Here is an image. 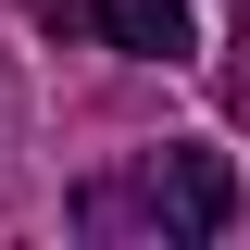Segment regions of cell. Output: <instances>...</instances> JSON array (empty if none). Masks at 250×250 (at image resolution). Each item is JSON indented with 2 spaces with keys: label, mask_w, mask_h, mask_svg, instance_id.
Here are the masks:
<instances>
[{
  "label": "cell",
  "mask_w": 250,
  "mask_h": 250,
  "mask_svg": "<svg viewBox=\"0 0 250 250\" xmlns=\"http://www.w3.org/2000/svg\"><path fill=\"white\" fill-rule=\"evenodd\" d=\"M75 213L88 225H163V238H225V225H238V163L225 150H150L138 163V200H125V188H88V200H75Z\"/></svg>",
  "instance_id": "1"
},
{
  "label": "cell",
  "mask_w": 250,
  "mask_h": 250,
  "mask_svg": "<svg viewBox=\"0 0 250 250\" xmlns=\"http://www.w3.org/2000/svg\"><path fill=\"white\" fill-rule=\"evenodd\" d=\"M50 38H100V50H138V62H188L200 25H188V0H25Z\"/></svg>",
  "instance_id": "2"
}]
</instances>
